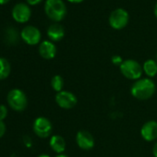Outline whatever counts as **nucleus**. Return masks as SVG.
Listing matches in <instances>:
<instances>
[{"instance_id":"nucleus-1","label":"nucleus","mask_w":157,"mask_h":157,"mask_svg":"<svg viewBox=\"0 0 157 157\" xmlns=\"http://www.w3.org/2000/svg\"><path fill=\"white\" fill-rule=\"evenodd\" d=\"M156 91V85L150 78H141L132 84L130 88L131 95L138 100L145 101L151 98Z\"/></svg>"},{"instance_id":"nucleus-2","label":"nucleus","mask_w":157,"mask_h":157,"mask_svg":"<svg viewBox=\"0 0 157 157\" xmlns=\"http://www.w3.org/2000/svg\"><path fill=\"white\" fill-rule=\"evenodd\" d=\"M44 11L50 20L57 22L65 18L67 8L62 0H46Z\"/></svg>"},{"instance_id":"nucleus-3","label":"nucleus","mask_w":157,"mask_h":157,"mask_svg":"<svg viewBox=\"0 0 157 157\" xmlns=\"http://www.w3.org/2000/svg\"><path fill=\"white\" fill-rule=\"evenodd\" d=\"M121 74L130 81H138L143 74L142 66L134 59H126L119 67Z\"/></svg>"},{"instance_id":"nucleus-4","label":"nucleus","mask_w":157,"mask_h":157,"mask_svg":"<svg viewBox=\"0 0 157 157\" xmlns=\"http://www.w3.org/2000/svg\"><path fill=\"white\" fill-rule=\"evenodd\" d=\"M8 104L10 106L17 112H21L26 109L28 100L26 94L20 89H13L8 94Z\"/></svg>"},{"instance_id":"nucleus-5","label":"nucleus","mask_w":157,"mask_h":157,"mask_svg":"<svg viewBox=\"0 0 157 157\" xmlns=\"http://www.w3.org/2000/svg\"><path fill=\"white\" fill-rule=\"evenodd\" d=\"M33 128L38 137L45 139L51 136L53 131V125L48 118L44 117H39L34 120Z\"/></svg>"},{"instance_id":"nucleus-6","label":"nucleus","mask_w":157,"mask_h":157,"mask_svg":"<svg viewBox=\"0 0 157 157\" xmlns=\"http://www.w3.org/2000/svg\"><path fill=\"white\" fill-rule=\"evenodd\" d=\"M128 13L123 9H117L114 10L109 16V24L115 30H121L128 23Z\"/></svg>"},{"instance_id":"nucleus-7","label":"nucleus","mask_w":157,"mask_h":157,"mask_svg":"<svg viewBox=\"0 0 157 157\" xmlns=\"http://www.w3.org/2000/svg\"><path fill=\"white\" fill-rule=\"evenodd\" d=\"M56 105L63 109H72L78 104V99L76 95L68 91H61L56 94Z\"/></svg>"},{"instance_id":"nucleus-8","label":"nucleus","mask_w":157,"mask_h":157,"mask_svg":"<svg viewBox=\"0 0 157 157\" xmlns=\"http://www.w3.org/2000/svg\"><path fill=\"white\" fill-rule=\"evenodd\" d=\"M76 142L78 148L83 151H90L95 145V140L92 133L88 130H78L76 134Z\"/></svg>"},{"instance_id":"nucleus-9","label":"nucleus","mask_w":157,"mask_h":157,"mask_svg":"<svg viewBox=\"0 0 157 157\" xmlns=\"http://www.w3.org/2000/svg\"><path fill=\"white\" fill-rule=\"evenodd\" d=\"M41 32L34 26H26L21 33V38L29 45L38 44L41 41Z\"/></svg>"},{"instance_id":"nucleus-10","label":"nucleus","mask_w":157,"mask_h":157,"mask_svg":"<svg viewBox=\"0 0 157 157\" xmlns=\"http://www.w3.org/2000/svg\"><path fill=\"white\" fill-rule=\"evenodd\" d=\"M12 18L19 23L27 22L32 15L30 7L25 3H18L12 9Z\"/></svg>"},{"instance_id":"nucleus-11","label":"nucleus","mask_w":157,"mask_h":157,"mask_svg":"<svg viewBox=\"0 0 157 157\" xmlns=\"http://www.w3.org/2000/svg\"><path fill=\"white\" fill-rule=\"evenodd\" d=\"M140 136L146 141H153L157 139V121L149 120L140 128Z\"/></svg>"},{"instance_id":"nucleus-12","label":"nucleus","mask_w":157,"mask_h":157,"mask_svg":"<svg viewBox=\"0 0 157 157\" xmlns=\"http://www.w3.org/2000/svg\"><path fill=\"white\" fill-rule=\"evenodd\" d=\"M39 54L44 59H53L56 55V47L50 41H44L39 45Z\"/></svg>"},{"instance_id":"nucleus-13","label":"nucleus","mask_w":157,"mask_h":157,"mask_svg":"<svg viewBox=\"0 0 157 157\" xmlns=\"http://www.w3.org/2000/svg\"><path fill=\"white\" fill-rule=\"evenodd\" d=\"M65 35V30L62 25L55 23L49 26L47 30V36L53 42H58L63 39Z\"/></svg>"},{"instance_id":"nucleus-14","label":"nucleus","mask_w":157,"mask_h":157,"mask_svg":"<svg viewBox=\"0 0 157 157\" xmlns=\"http://www.w3.org/2000/svg\"><path fill=\"white\" fill-rule=\"evenodd\" d=\"M49 145L51 149L58 154H62L66 150V140L60 135L51 136L49 140Z\"/></svg>"},{"instance_id":"nucleus-15","label":"nucleus","mask_w":157,"mask_h":157,"mask_svg":"<svg viewBox=\"0 0 157 157\" xmlns=\"http://www.w3.org/2000/svg\"><path fill=\"white\" fill-rule=\"evenodd\" d=\"M143 73L147 78H153L157 75V62L153 59H147L142 65Z\"/></svg>"},{"instance_id":"nucleus-16","label":"nucleus","mask_w":157,"mask_h":157,"mask_svg":"<svg viewBox=\"0 0 157 157\" xmlns=\"http://www.w3.org/2000/svg\"><path fill=\"white\" fill-rule=\"evenodd\" d=\"M5 41L8 44H16L19 41V33L13 27H9L5 32Z\"/></svg>"},{"instance_id":"nucleus-17","label":"nucleus","mask_w":157,"mask_h":157,"mask_svg":"<svg viewBox=\"0 0 157 157\" xmlns=\"http://www.w3.org/2000/svg\"><path fill=\"white\" fill-rule=\"evenodd\" d=\"M11 71V67L10 62L4 58L0 57V80H5L7 78Z\"/></svg>"},{"instance_id":"nucleus-18","label":"nucleus","mask_w":157,"mask_h":157,"mask_svg":"<svg viewBox=\"0 0 157 157\" xmlns=\"http://www.w3.org/2000/svg\"><path fill=\"white\" fill-rule=\"evenodd\" d=\"M51 87L56 93L63 91L64 88V80L60 75H55L51 80Z\"/></svg>"},{"instance_id":"nucleus-19","label":"nucleus","mask_w":157,"mask_h":157,"mask_svg":"<svg viewBox=\"0 0 157 157\" xmlns=\"http://www.w3.org/2000/svg\"><path fill=\"white\" fill-rule=\"evenodd\" d=\"M8 116V108L4 105H0V120H4Z\"/></svg>"},{"instance_id":"nucleus-20","label":"nucleus","mask_w":157,"mask_h":157,"mask_svg":"<svg viewBox=\"0 0 157 157\" xmlns=\"http://www.w3.org/2000/svg\"><path fill=\"white\" fill-rule=\"evenodd\" d=\"M111 61H112V63L115 65V66H118V67H120V65L123 63V59H122V57L120 56H112V58H111Z\"/></svg>"},{"instance_id":"nucleus-21","label":"nucleus","mask_w":157,"mask_h":157,"mask_svg":"<svg viewBox=\"0 0 157 157\" xmlns=\"http://www.w3.org/2000/svg\"><path fill=\"white\" fill-rule=\"evenodd\" d=\"M5 132H6V125L2 120H0V138H2L4 136Z\"/></svg>"},{"instance_id":"nucleus-22","label":"nucleus","mask_w":157,"mask_h":157,"mask_svg":"<svg viewBox=\"0 0 157 157\" xmlns=\"http://www.w3.org/2000/svg\"><path fill=\"white\" fill-rule=\"evenodd\" d=\"M27 3L29 5H32V6H35V5H38L39 3L42 2V0H26Z\"/></svg>"},{"instance_id":"nucleus-23","label":"nucleus","mask_w":157,"mask_h":157,"mask_svg":"<svg viewBox=\"0 0 157 157\" xmlns=\"http://www.w3.org/2000/svg\"><path fill=\"white\" fill-rule=\"evenodd\" d=\"M152 154L154 157H157V141L154 143V145L152 147Z\"/></svg>"},{"instance_id":"nucleus-24","label":"nucleus","mask_w":157,"mask_h":157,"mask_svg":"<svg viewBox=\"0 0 157 157\" xmlns=\"http://www.w3.org/2000/svg\"><path fill=\"white\" fill-rule=\"evenodd\" d=\"M67 1H69L70 3H81L83 0H67Z\"/></svg>"},{"instance_id":"nucleus-25","label":"nucleus","mask_w":157,"mask_h":157,"mask_svg":"<svg viewBox=\"0 0 157 157\" xmlns=\"http://www.w3.org/2000/svg\"><path fill=\"white\" fill-rule=\"evenodd\" d=\"M9 1H10V0H0V5H5V4H7Z\"/></svg>"},{"instance_id":"nucleus-26","label":"nucleus","mask_w":157,"mask_h":157,"mask_svg":"<svg viewBox=\"0 0 157 157\" xmlns=\"http://www.w3.org/2000/svg\"><path fill=\"white\" fill-rule=\"evenodd\" d=\"M154 16L157 19V3L155 4V7H154Z\"/></svg>"},{"instance_id":"nucleus-27","label":"nucleus","mask_w":157,"mask_h":157,"mask_svg":"<svg viewBox=\"0 0 157 157\" xmlns=\"http://www.w3.org/2000/svg\"><path fill=\"white\" fill-rule=\"evenodd\" d=\"M37 157H50L48 154H45V153H44V154H40L39 156H37Z\"/></svg>"},{"instance_id":"nucleus-28","label":"nucleus","mask_w":157,"mask_h":157,"mask_svg":"<svg viewBox=\"0 0 157 157\" xmlns=\"http://www.w3.org/2000/svg\"><path fill=\"white\" fill-rule=\"evenodd\" d=\"M56 157H69V156H67V155H66V154H58V155H56Z\"/></svg>"},{"instance_id":"nucleus-29","label":"nucleus","mask_w":157,"mask_h":157,"mask_svg":"<svg viewBox=\"0 0 157 157\" xmlns=\"http://www.w3.org/2000/svg\"><path fill=\"white\" fill-rule=\"evenodd\" d=\"M156 62H157V54H156Z\"/></svg>"}]
</instances>
